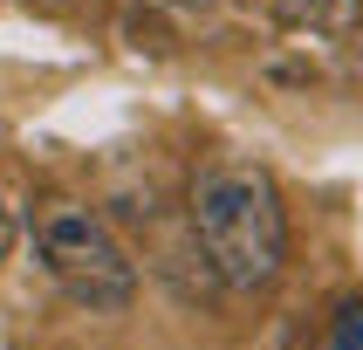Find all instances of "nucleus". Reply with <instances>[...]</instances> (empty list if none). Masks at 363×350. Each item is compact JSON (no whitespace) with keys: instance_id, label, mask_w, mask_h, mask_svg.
I'll use <instances>...</instances> for the list:
<instances>
[{"instance_id":"nucleus-1","label":"nucleus","mask_w":363,"mask_h":350,"mask_svg":"<svg viewBox=\"0 0 363 350\" xmlns=\"http://www.w3.org/2000/svg\"><path fill=\"white\" fill-rule=\"evenodd\" d=\"M192 247L226 295H267L288 268V206L261 165H213L192 185Z\"/></svg>"},{"instance_id":"nucleus-2","label":"nucleus","mask_w":363,"mask_h":350,"mask_svg":"<svg viewBox=\"0 0 363 350\" xmlns=\"http://www.w3.org/2000/svg\"><path fill=\"white\" fill-rule=\"evenodd\" d=\"M35 261L41 275L89 316H123L138 302V261L117 241V226L82 199H48L35 213Z\"/></svg>"},{"instance_id":"nucleus-3","label":"nucleus","mask_w":363,"mask_h":350,"mask_svg":"<svg viewBox=\"0 0 363 350\" xmlns=\"http://www.w3.org/2000/svg\"><path fill=\"white\" fill-rule=\"evenodd\" d=\"M267 14H274L281 35H295L308 48V41L357 35V28H363V0H267Z\"/></svg>"},{"instance_id":"nucleus-4","label":"nucleus","mask_w":363,"mask_h":350,"mask_svg":"<svg viewBox=\"0 0 363 350\" xmlns=\"http://www.w3.org/2000/svg\"><path fill=\"white\" fill-rule=\"evenodd\" d=\"M123 41H130V48H151V55H164V48H172V28H164V7H158V0L123 7Z\"/></svg>"},{"instance_id":"nucleus-5","label":"nucleus","mask_w":363,"mask_h":350,"mask_svg":"<svg viewBox=\"0 0 363 350\" xmlns=\"http://www.w3.org/2000/svg\"><path fill=\"white\" fill-rule=\"evenodd\" d=\"M329 350H363V302H343L329 323Z\"/></svg>"},{"instance_id":"nucleus-6","label":"nucleus","mask_w":363,"mask_h":350,"mask_svg":"<svg viewBox=\"0 0 363 350\" xmlns=\"http://www.w3.org/2000/svg\"><path fill=\"white\" fill-rule=\"evenodd\" d=\"M14 247H21V213H14L7 199H0V268L14 261Z\"/></svg>"},{"instance_id":"nucleus-7","label":"nucleus","mask_w":363,"mask_h":350,"mask_svg":"<svg viewBox=\"0 0 363 350\" xmlns=\"http://www.w3.org/2000/svg\"><path fill=\"white\" fill-rule=\"evenodd\" d=\"M164 14H213V7H220V0H158Z\"/></svg>"},{"instance_id":"nucleus-8","label":"nucleus","mask_w":363,"mask_h":350,"mask_svg":"<svg viewBox=\"0 0 363 350\" xmlns=\"http://www.w3.org/2000/svg\"><path fill=\"white\" fill-rule=\"evenodd\" d=\"M28 7H48V14H55V7H69V0H28Z\"/></svg>"}]
</instances>
